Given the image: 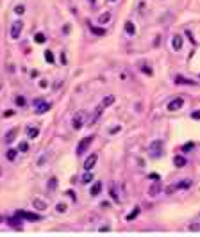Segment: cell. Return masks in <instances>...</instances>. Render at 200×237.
Here are the masks:
<instances>
[{
  "label": "cell",
  "instance_id": "obj_18",
  "mask_svg": "<svg viewBox=\"0 0 200 237\" xmlns=\"http://www.w3.org/2000/svg\"><path fill=\"white\" fill-rule=\"evenodd\" d=\"M113 103H115V96H113V95H107L105 98L102 100V107H104V109L109 107V105H113Z\"/></svg>",
  "mask_w": 200,
  "mask_h": 237
},
{
  "label": "cell",
  "instance_id": "obj_6",
  "mask_svg": "<svg viewBox=\"0 0 200 237\" xmlns=\"http://www.w3.org/2000/svg\"><path fill=\"white\" fill-rule=\"evenodd\" d=\"M182 105H184V98H173L170 103H168V111H179V109H182Z\"/></svg>",
  "mask_w": 200,
  "mask_h": 237
},
{
  "label": "cell",
  "instance_id": "obj_23",
  "mask_svg": "<svg viewBox=\"0 0 200 237\" xmlns=\"http://www.w3.org/2000/svg\"><path fill=\"white\" fill-rule=\"evenodd\" d=\"M56 187H57V178L52 177L50 180H48V189H50V191H54Z\"/></svg>",
  "mask_w": 200,
  "mask_h": 237
},
{
  "label": "cell",
  "instance_id": "obj_16",
  "mask_svg": "<svg viewBox=\"0 0 200 237\" xmlns=\"http://www.w3.org/2000/svg\"><path fill=\"white\" fill-rule=\"evenodd\" d=\"M102 111H104V107H102V105H100V107H97V111H95V114H93V118H91V121H89L88 125H95V123L98 121L100 114H102Z\"/></svg>",
  "mask_w": 200,
  "mask_h": 237
},
{
  "label": "cell",
  "instance_id": "obj_32",
  "mask_svg": "<svg viewBox=\"0 0 200 237\" xmlns=\"http://www.w3.org/2000/svg\"><path fill=\"white\" fill-rule=\"evenodd\" d=\"M157 191H161V185H159V184H157V185H154V187L150 189V194H152V196H156V193H157Z\"/></svg>",
  "mask_w": 200,
  "mask_h": 237
},
{
  "label": "cell",
  "instance_id": "obj_3",
  "mask_svg": "<svg viewBox=\"0 0 200 237\" xmlns=\"http://www.w3.org/2000/svg\"><path fill=\"white\" fill-rule=\"evenodd\" d=\"M84 118H86V114H84L82 111H77V112L73 114V118H72V125H73L75 130H79V128L84 127Z\"/></svg>",
  "mask_w": 200,
  "mask_h": 237
},
{
  "label": "cell",
  "instance_id": "obj_36",
  "mask_svg": "<svg viewBox=\"0 0 200 237\" xmlns=\"http://www.w3.org/2000/svg\"><path fill=\"white\" fill-rule=\"evenodd\" d=\"M198 223H200V216H198ZM189 230H200V225H191Z\"/></svg>",
  "mask_w": 200,
  "mask_h": 237
},
{
  "label": "cell",
  "instance_id": "obj_11",
  "mask_svg": "<svg viewBox=\"0 0 200 237\" xmlns=\"http://www.w3.org/2000/svg\"><path fill=\"white\" fill-rule=\"evenodd\" d=\"M16 134H18V128H16V127L9 128V130H7V134H5V139H4V141H5L7 144H11V143L15 141V137H16Z\"/></svg>",
  "mask_w": 200,
  "mask_h": 237
},
{
  "label": "cell",
  "instance_id": "obj_33",
  "mask_svg": "<svg viewBox=\"0 0 200 237\" xmlns=\"http://www.w3.org/2000/svg\"><path fill=\"white\" fill-rule=\"evenodd\" d=\"M15 13H18V14H23V13H25V7H23V5H16V7H15Z\"/></svg>",
  "mask_w": 200,
  "mask_h": 237
},
{
  "label": "cell",
  "instance_id": "obj_10",
  "mask_svg": "<svg viewBox=\"0 0 200 237\" xmlns=\"http://www.w3.org/2000/svg\"><path fill=\"white\" fill-rule=\"evenodd\" d=\"M34 103L38 105V109H36V114H45V112L50 109V103H47V102H43V100H36Z\"/></svg>",
  "mask_w": 200,
  "mask_h": 237
},
{
  "label": "cell",
  "instance_id": "obj_42",
  "mask_svg": "<svg viewBox=\"0 0 200 237\" xmlns=\"http://www.w3.org/2000/svg\"><path fill=\"white\" fill-rule=\"evenodd\" d=\"M111 2H116V0H111Z\"/></svg>",
  "mask_w": 200,
  "mask_h": 237
},
{
  "label": "cell",
  "instance_id": "obj_1",
  "mask_svg": "<svg viewBox=\"0 0 200 237\" xmlns=\"http://www.w3.org/2000/svg\"><path fill=\"white\" fill-rule=\"evenodd\" d=\"M163 146H164V143L159 141V139L152 141L150 146H148V153H150V157H154V159L161 157V155H163Z\"/></svg>",
  "mask_w": 200,
  "mask_h": 237
},
{
  "label": "cell",
  "instance_id": "obj_38",
  "mask_svg": "<svg viewBox=\"0 0 200 237\" xmlns=\"http://www.w3.org/2000/svg\"><path fill=\"white\" fill-rule=\"evenodd\" d=\"M116 132H120V127H113V128L109 130V134H116Z\"/></svg>",
  "mask_w": 200,
  "mask_h": 237
},
{
  "label": "cell",
  "instance_id": "obj_37",
  "mask_svg": "<svg viewBox=\"0 0 200 237\" xmlns=\"http://www.w3.org/2000/svg\"><path fill=\"white\" fill-rule=\"evenodd\" d=\"M191 118H193V119H200V111H195V112L191 114Z\"/></svg>",
  "mask_w": 200,
  "mask_h": 237
},
{
  "label": "cell",
  "instance_id": "obj_27",
  "mask_svg": "<svg viewBox=\"0 0 200 237\" xmlns=\"http://www.w3.org/2000/svg\"><path fill=\"white\" fill-rule=\"evenodd\" d=\"M141 71H143V73H147V75H152V70L148 68V64H147V62H141Z\"/></svg>",
  "mask_w": 200,
  "mask_h": 237
},
{
  "label": "cell",
  "instance_id": "obj_31",
  "mask_svg": "<svg viewBox=\"0 0 200 237\" xmlns=\"http://www.w3.org/2000/svg\"><path fill=\"white\" fill-rule=\"evenodd\" d=\"M18 150H20V152H27V150H29V144H27L25 141H21L20 144H18Z\"/></svg>",
  "mask_w": 200,
  "mask_h": 237
},
{
  "label": "cell",
  "instance_id": "obj_17",
  "mask_svg": "<svg viewBox=\"0 0 200 237\" xmlns=\"http://www.w3.org/2000/svg\"><path fill=\"white\" fill-rule=\"evenodd\" d=\"M109 20H111V13H109V11H105L104 14H100V16H98V23H100V25L109 23Z\"/></svg>",
  "mask_w": 200,
  "mask_h": 237
},
{
  "label": "cell",
  "instance_id": "obj_14",
  "mask_svg": "<svg viewBox=\"0 0 200 237\" xmlns=\"http://www.w3.org/2000/svg\"><path fill=\"white\" fill-rule=\"evenodd\" d=\"M100 191H102V182H95V184L91 185V191H89V194H91V196H98Z\"/></svg>",
  "mask_w": 200,
  "mask_h": 237
},
{
  "label": "cell",
  "instance_id": "obj_13",
  "mask_svg": "<svg viewBox=\"0 0 200 237\" xmlns=\"http://www.w3.org/2000/svg\"><path fill=\"white\" fill-rule=\"evenodd\" d=\"M125 32H127L129 36H134V34H136V25H134L131 20L125 21Z\"/></svg>",
  "mask_w": 200,
  "mask_h": 237
},
{
  "label": "cell",
  "instance_id": "obj_35",
  "mask_svg": "<svg viewBox=\"0 0 200 237\" xmlns=\"http://www.w3.org/2000/svg\"><path fill=\"white\" fill-rule=\"evenodd\" d=\"M16 103H18V105H25V98H23V96H18V98H16Z\"/></svg>",
  "mask_w": 200,
  "mask_h": 237
},
{
  "label": "cell",
  "instance_id": "obj_7",
  "mask_svg": "<svg viewBox=\"0 0 200 237\" xmlns=\"http://www.w3.org/2000/svg\"><path fill=\"white\" fill-rule=\"evenodd\" d=\"M32 207H34L36 210L43 212V210H47V209H48V203H47L45 200H41V198H34V200H32Z\"/></svg>",
  "mask_w": 200,
  "mask_h": 237
},
{
  "label": "cell",
  "instance_id": "obj_34",
  "mask_svg": "<svg viewBox=\"0 0 200 237\" xmlns=\"http://www.w3.org/2000/svg\"><path fill=\"white\" fill-rule=\"evenodd\" d=\"M111 198L118 201V194H116V191H115V187H111Z\"/></svg>",
  "mask_w": 200,
  "mask_h": 237
},
{
  "label": "cell",
  "instance_id": "obj_40",
  "mask_svg": "<svg viewBox=\"0 0 200 237\" xmlns=\"http://www.w3.org/2000/svg\"><path fill=\"white\" fill-rule=\"evenodd\" d=\"M66 194H68L70 198H73V200H75V193H73V191H66Z\"/></svg>",
  "mask_w": 200,
  "mask_h": 237
},
{
  "label": "cell",
  "instance_id": "obj_15",
  "mask_svg": "<svg viewBox=\"0 0 200 237\" xmlns=\"http://www.w3.org/2000/svg\"><path fill=\"white\" fill-rule=\"evenodd\" d=\"M173 166L175 168H184L186 166V159L182 157V155H175L173 157Z\"/></svg>",
  "mask_w": 200,
  "mask_h": 237
},
{
  "label": "cell",
  "instance_id": "obj_5",
  "mask_svg": "<svg viewBox=\"0 0 200 237\" xmlns=\"http://www.w3.org/2000/svg\"><path fill=\"white\" fill-rule=\"evenodd\" d=\"M97 160H98V155H97V153H91V155H88V159L84 160V169H86V171H91V169L95 168Z\"/></svg>",
  "mask_w": 200,
  "mask_h": 237
},
{
  "label": "cell",
  "instance_id": "obj_9",
  "mask_svg": "<svg viewBox=\"0 0 200 237\" xmlns=\"http://www.w3.org/2000/svg\"><path fill=\"white\" fill-rule=\"evenodd\" d=\"M16 216H21L23 219H27V221H40L41 219V216L34 214V212H23V210H18Z\"/></svg>",
  "mask_w": 200,
  "mask_h": 237
},
{
  "label": "cell",
  "instance_id": "obj_30",
  "mask_svg": "<svg viewBox=\"0 0 200 237\" xmlns=\"http://www.w3.org/2000/svg\"><path fill=\"white\" fill-rule=\"evenodd\" d=\"M45 41H47L45 34H43V32H38V34H36V43H45Z\"/></svg>",
  "mask_w": 200,
  "mask_h": 237
},
{
  "label": "cell",
  "instance_id": "obj_28",
  "mask_svg": "<svg viewBox=\"0 0 200 237\" xmlns=\"http://www.w3.org/2000/svg\"><path fill=\"white\" fill-rule=\"evenodd\" d=\"M56 210L61 212V214H64V212H66V205H64V203H57V205H56Z\"/></svg>",
  "mask_w": 200,
  "mask_h": 237
},
{
  "label": "cell",
  "instance_id": "obj_21",
  "mask_svg": "<svg viewBox=\"0 0 200 237\" xmlns=\"http://www.w3.org/2000/svg\"><path fill=\"white\" fill-rule=\"evenodd\" d=\"M91 180H93V175H91L89 171H86V173L82 175V180H80V182H82V184H89Z\"/></svg>",
  "mask_w": 200,
  "mask_h": 237
},
{
  "label": "cell",
  "instance_id": "obj_2",
  "mask_svg": "<svg viewBox=\"0 0 200 237\" xmlns=\"http://www.w3.org/2000/svg\"><path fill=\"white\" fill-rule=\"evenodd\" d=\"M93 137H95V136H88V137L80 139V143L77 144V155H84V153H86V150H88L89 144L93 143Z\"/></svg>",
  "mask_w": 200,
  "mask_h": 237
},
{
  "label": "cell",
  "instance_id": "obj_25",
  "mask_svg": "<svg viewBox=\"0 0 200 237\" xmlns=\"http://www.w3.org/2000/svg\"><path fill=\"white\" fill-rule=\"evenodd\" d=\"M91 32L97 34V36H105V30H104V29H98V27H91Z\"/></svg>",
  "mask_w": 200,
  "mask_h": 237
},
{
  "label": "cell",
  "instance_id": "obj_22",
  "mask_svg": "<svg viewBox=\"0 0 200 237\" xmlns=\"http://www.w3.org/2000/svg\"><path fill=\"white\" fill-rule=\"evenodd\" d=\"M175 84H191V86H193V84H195V82H193V80H189V79H184V77H177V79H175Z\"/></svg>",
  "mask_w": 200,
  "mask_h": 237
},
{
  "label": "cell",
  "instance_id": "obj_26",
  "mask_svg": "<svg viewBox=\"0 0 200 237\" xmlns=\"http://www.w3.org/2000/svg\"><path fill=\"white\" fill-rule=\"evenodd\" d=\"M45 59H47V62H48V64H54V55H52V52H50V50H47V52H45Z\"/></svg>",
  "mask_w": 200,
  "mask_h": 237
},
{
  "label": "cell",
  "instance_id": "obj_12",
  "mask_svg": "<svg viewBox=\"0 0 200 237\" xmlns=\"http://www.w3.org/2000/svg\"><path fill=\"white\" fill-rule=\"evenodd\" d=\"M172 48H173L175 52H179L180 48H182V36L175 34V36L172 38Z\"/></svg>",
  "mask_w": 200,
  "mask_h": 237
},
{
  "label": "cell",
  "instance_id": "obj_4",
  "mask_svg": "<svg viewBox=\"0 0 200 237\" xmlns=\"http://www.w3.org/2000/svg\"><path fill=\"white\" fill-rule=\"evenodd\" d=\"M21 29H23V21H21V20H16L13 25H11V32H9V34H11L13 40H18V38H20Z\"/></svg>",
  "mask_w": 200,
  "mask_h": 237
},
{
  "label": "cell",
  "instance_id": "obj_41",
  "mask_svg": "<svg viewBox=\"0 0 200 237\" xmlns=\"http://www.w3.org/2000/svg\"><path fill=\"white\" fill-rule=\"evenodd\" d=\"M89 2H91V4H95V0H89Z\"/></svg>",
  "mask_w": 200,
  "mask_h": 237
},
{
  "label": "cell",
  "instance_id": "obj_20",
  "mask_svg": "<svg viewBox=\"0 0 200 237\" xmlns=\"http://www.w3.org/2000/svg\"><path fill=\"white\" fill-rule=\"evenodd\" d=\"M20 223H21V216H15V217L9 219V225H11V226H18V228H20Z\"/></svg>",
  "mask_w": 200,
  "mask_h": 237
},
{
  "label": "cell",
  "instance_id": "obj_8",
  "mask_svg": "<svg viewBox=\"0 0 200 237\" xmlns=\"http://www.w3.org/2000/svg\"><path fill=\"white\" fill-rule=\"evenodd\" d=\"M191 184H193V182H191L189 178H184V180H180L177 185H172V187H168V191L172 193V191H175V189H188V187H191Z\"/></svg>",
  "mask_w": 200,
  "mask_h": 237
},
{
  "label": "cell",
  "instance_id": "obj_19",
  "mask_svg": "<svg viewBox=\"0 0 200 237\" xmlns=\"http://www.w3.org/2000/svg\"><path fill=\"white\" fill-rule=\"evenodd\" d=\"M38 134H40V130H38V128H36V127H32V128H31V127H29V128H27V136H29V137H31V139L38 137Z\"/></svg>",
  "mask_w": 200,
  "mask_h": 237
},
{
  "label": "cell",
  "instance_id": "obj_29",
  "mask_svg": "<svg viewBox=\"0 0 200 237\" xmlns=\"http://www.w3.org/2000/svg\"><path fill=\"white\" fill-rule=\"evenodd\" d=\"M138 214H140V207H136V209H134V210H132V212H131V214L127 216V219L131 221V219H134V217L138 216Z\"/></svg>",
  "mask_w": 200,
  "mask_h": 237
},
{
  "label": "cell",
  "instance_id": "obj_24",
  "mask_svg": "<svg viewBox=\"0 0 200 237\" xmlns=\"http://www.w3.org/2000/svg\"><path fill=\"white\" fill-rule=\"evenodd\" d=\"M5 157H7V160H15L16 159V150H7V153H5Z\"/></svg>",
  "mask_w": 200,
  "mask_h": 237
},
{
  "label": "cell",
  "instance_id": "obj_39",
  "mask_svg": "<svg viewBox=\"0 0 200 237\" xmlns=\"http://www.w3.org/2000/svg\"><path fill=\"white\" fill-rule=\"evenodd\" d=\"M191 148H193V143H189V144H186V146H184L182 150H184V152H188V150H191Z\"/></svg>",
  "mask_w": 200,
  "mask_h": 237
}]
</instances>
